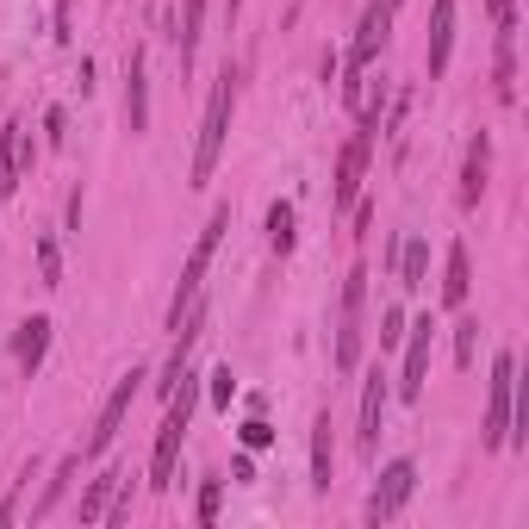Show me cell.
Returning a JSON list of instances; mask_svg holds the SVG:
<instances>
[{
    "label": "cell",
    "mask_w": 529,
    "mask_h": 529,
    "mask_svg": "<svg viewBox=\"0 0 529 529\" xmlns=\"http://www.w3.org/2000/svg\"><path fill=\"white\" fill-rule=\"evenodd\" d=\"M162 430H156V455H150V493H169L175 486V461H181V442H187V423H193V405H200V374L181 368L175 392L162 399Z\"/></svg>",
    "instance_id": "cell-1"
},
{
    "label": "cell",
    "mask_w": 529,
    "mask_h": 529,
    "mask_svg": "<svg viewBox=\"0 0 529 529\" xmlns=\"http://www.w3.org/2000/svg\"><path fill=\"white\" fill-rule=\"evenodd\" d=\"M200 19H206V0H181V69L200 50Z\"/></svg>",
    "instance_id": "cell-24"
},
{
    "label": "cell",
    "mask_w": 529,
    "mask_h": 529,
    "mask_svg": "<svg viewBox=\"0 0 529 529\" xmlns=\"http://www.w3.org/2000/svg\"><path fill=\"white\" fill-rule=\"evenodd\" d=\"M493 94L504 106L517 100V19L498 26V63H493Z\"/></svg>",
    "instance_id": "cell-16"
},
{
    "label": "cell",
    "mask_w": 529,
    "mask_h": 529,
    "mask_svg": "<svg viewBox=\"0 0 529 529\" xmlns=\"http://www.w3.org/2000/svg\"><path fill=\"white\" fill-rule=\"evenodd\" d=\"M430 337H436V324H430V317H411V324H405V368H399V399H423V380H430Z\"/></svg>",
    "instance_id": "cell-9"
},
{
    "label": "cell",
    "mask_w": 529,
    "mask_h": 529,
    "mask_svg": "<svg viewBox=\"0 0 529 529\" xmlns=\"http://www.w3.org/2000/svg\"><path fill=\"white\" fill-rule=\"evenodd\" d=\"M231 480H244V486L255 480V449H244V455L231 461Z\"/></svg>",
    "instance_id": "cell-32"
},
{
    "label": "cell",
    "mask_w": 529,
    "mask_h": 529,
    "mask_svg": "<svg viewBox=\"0 0 529 529\" xmlns=\"http://www.w3.org/2000/svg\"><path fill=\"white\" fill-rule=\"evenodd\" d=\"M399 286H405V293L430 286V244H423V237H405V249H399Z\"/></svg>",
    "instance_id": "cell-20"
},
{
    "label": "cell",
    "mask_w": 529,
    "mask_h": 529,
    "mask_svg": "<svg viewBox=\"0 0 529 529\" xmlns=\"http://www.w3.org/2000/svg\"><path fill=\"white\" fill-rule=\"evenodd\" d=\"M37 275H44V286H63V249H57V237H37Z\"/></svg>",
    "instance_id": "cell-25"
},
{
    "label": "cell",
    "mask_w": 529,
    "mask_h": 529,
    "mask_svg": "<svg viewBox=\"0 0 529 529\" xmlns=\"http://www.w3.org/2000/svg\"><path fill=\"white\" fill-rule=\"evenodd\" d=\"M387 37H392V6L387 0H368L361 26H355V44H349V69H374V57L387 50Z\"/></svg>",
    "instance_id": "cell-10"
},
{
    "label": "cell",
    "mask_w": 529,
    "mask_h": 529,
    "mask_svg": "<svg viewBox=\"0 0 529 529\" xmlns=\"http://www.w3.org/2000/svg\"><path fill=\"white\" fill-rule=\"evenodd\" d=\"M486 175H493V138L480 131V138L467 143V162H461V206L467 212L486 200Z\"/></svg>",
    "instance_id": "cell-14"
},
{
    "label": "cell",
    "mask_w": 529,
    "mask_h": 529,
    "mask_svg": "<svg viewBox=\"0 0 529 529\" xmlns=\"http://www.w3.org/2000/svg\"><path fill=\"white\" fill-rule=\"evenodd\" d=\"M449 50H455V0H436V6H430V44H423V69H430V81L449 75Z\"/></svg>",
    "instance_id": "cell-13"
},
{
    "label": "cell",
    "mask_w": 529,
    "mask_h": 529,
    "mask_svg": "<svg viewBox=\"0 0 529 529\" xmlns=\"http://www.w3.org/2000/svg\"><path fill=\"white\" fill-rule=\"evenodd\" d=\"M26 187V119H6L0 125V193H19Z\"/></svg>",
    "instance_id": "cell-15"
},
{
    "label": "cell",
    "mask_w": 529,
    "mask_h": 529,
    "mask_svg": "<svg viewBox=\"0 0 529 529\" xmlns=\"http://www.w3.org/2000/svg\"><path fill=\"white\" fill-rule=\"evenodd\" d=\"M75 467H81V455H63V467H57V473L44 480V498L32 504V524H44V517H50V511H57L63 498H69V480H75Z\"/></svg>",
    "instance_id": "cell-21"
},
{
    "label": "cell",
    "mask_w": 529,
    "mask_h": 529,
    "mask_svg": "<svg viewBox=\"0 0 529 529\" xmlns=\"http://www.w3.org/2000/svg\"><path fill=\"white\" fill-rule=\"evenodd\" d=\"M473 355H480V317H461L455 324V361L473 368Z\"/></svg>",
    "instance_id": "cell-26"
},
{
    "label": "cell",
    "mask_w": 529,
    "mask_h": 529,
    "mask_svg": "<svg viewBox=\"0 0 529 529\" xmlns=\"http://www.w3.org/2000/svg\"><path fill=\"white\" fill-rule=\"evenodd\" d=\"M231 231V206H218L206 218V231H200V244L187 249V268H181V281H175V306H169V330L181 324V312L200 299V286H206V268H212V255H218V237Z\"/></svg>",
    "instance_id": "cell-3"
},
{
    "label": "cell",
    "mask_w": 529,
    "mask_h": 529,
    "mask_svg": "<svg viewBox=\"0 0 529 529\" xmlns=\"http://www.w3.org/2000/svg\"><path fill=\"white\" fill-rule=\"evenodd\" d=\"M411 493H418V467L399 455L380 467V480H374V493H368V524H392L405 504H411Z\"/></svg>",
    "instance_id": "cell-7"
},
{
    "label": "cell",
    "mask_w": 529,
    "mask_h": 529,
    "mask_svg": "<svg viewBox=\"0 0 529 529\" xmlns=\"http://www.w3.org/2000/svg\"><path fill=\"white\" fill-rule=\"evenodd\" d=\"M237 436H244V449H268V442H275V423H268V418H249Z\"/></svg>",
    "instance_id": "cell-30"
},
{
    "label": "cell",
    "mask_w": 529,
    "mask_h": 529,
    "mask_svg": "<svg viewBox=\"0 0 529 529\" xmlns=\"http://www.w3.org/2000/svg\"><path fill=\"white\" fill-rule=\"evenodd\" d=\"M206 392H212V405H231V399H237V374H231V361L206 374Z\"/></svg>",
    "instance_id": "cell-27"
},
{
    "label": "cell",
    "mask_w": 529,
    "mask_h": 529,
    "mask_svg": "<svg viewBox=\"0 0 529 529\" xmlns=\"http://www.w3.org/2000/svg\"><path fill=\"white\" fill-rule=\"evenodd\" d=\"M44 349H50V317H26L19 324V368H26V380L44 368Z\"/></svg>",
    "instance_id": "cell-19"
},
{
    "label": "cell",
    "mask_w": 529,
    "mask_h": 529,
    "mask_svg": "<svg viewBox=\"0 0 529 529\" xmlns=\"http://www.w3.org/2000/svg\"><path fill=\"white\" fill-rule=\"evenodd\" d=\"M330 473H337V442H330V411H317L312 423V486L330 493Z\"/></svg>",
    "instance_id": "cell-18"
},
{
    "label": "cell",
    "mask_w": 529,
    "mask_h": 529,
    "mask_svg": "<svg viewBox=\"0 0 529 529\" xmlns=\"http://www.w3.org/2000/svg\"><path fill=\"white\" fill-rule=\"evenodd\" d=\"M511 405H517V355H493V392H486V449L511 442Z\"/></svg>",
    "instance_id": "cell-6"
},
{
    "label": "cell",
    "mask_w": 529,
    "mask_h": 529,
    "mask_svg": "<svg viewBox=\"0 0 529 529\" xmlns=\"http://www.w3.org/2000/svg\"><path fill=\"white\" fill-rule=\"evenodd\" d=\"M293 244H299L293 200H275V206H268V249H275V255H293Z\"/></svg>",
    "instance_id": "cell-22"
},
{
    "label": "cell",
    "mask_w": 529,
    "mask_h": 529,
    "mask_svg": "<svg viewBox=\"0 0 529 529\" xmlns=\"http://www.w3.org/2000/svg\"><path fill=\"white\" fill-rule=\"evenodd\" d=\"M486 6H493V19H498V26H504V19H517V6H511V0H486Z\"/></svg>",
    "instance_id": "cell-33"
},
{
    "label": "cell",
    "mask_w": 529,
    "mask_h": 529,
    "mask_svg": "<svg viewBox=\"0 0 529 529\" xmlns=\"http://www.w3.org/2000/svg\"><path fill=\"white\" fill-rule=\"evenodd\" d=\"M125 125H131V138L150 131V57H143V44L125 57Z\"/></svg>",
    "instance_id": "cell-12"
},
{
    "label": "cell",
    "mask_w": 529,
    "mask_h": 529,
    "mask_svg": "<svg viewBox=\"0 0 529 529\" xmlns=\"http://www.w3.org/2000/svg\"><path fill=\"white\" fill-rule=\"evenodd\" d=\"M387 399H392V387H387V374L374 368V374L361 380V430H355L361 455H374V449H380V423H387Z\"/></svg>",
    "instance_id": "cell-11"
},
{
    "label": "cell",
    "mask_w": 529,
    "mask_h": 529,
    "mask_svg": "<svg viewBox=\"0 0 529 529\" xmlns=\"http://www.w3.org/2000/svg\"><path fill=\"white\" fill-rule=\"evenodd\" d=\"M44 143H50V150H63V143H69V112H63V106H50V112H44Z\"/></svg>",
    "instance_id": "cell-28"
},
{
    "label": "cell",
    "mask_w": 529,
    "mask_h": 529,
    "mask_svg": "<svg viewBox=\"0 0 529 529\" xmlns=\"http://www.w3.org/2000/svg\"><path fill=\"white\" fill-rule=\"evenodd\" d=\"M473 293V268H467V244H449V268H442V306L461 312Z\"/></svg>",
    "instance_id": "cell-17"
},
{
    "label": "cell",
    "mask_w": 529,
    "mask_h": 529,
    "mask_svg": "<svg viewBox=\"0 0 529 529\" xmlns=\"http://www.w3.org/2000/svg\"><path fill=\"white\" fill-rule=\"evenodd\" d=\"M218 498H224V480H200V524H218Z\"/></svg>",
    "instance_id": "cell-29"
},
{
    "label": "cell",
    "mask_w": 529,
    "mask_h": 529,
    "mask_svg": "<svg viewBox=\"0 0 529 529\" xmlns=\"http://www.w3.org/2000/svg\"><path fill=\"white\" fill-rule=\"evenodd\" d=\"M138 380H143V368H131V374H119V380H112V392H106V405H100V418H94L88 442H81V461H94V455H106V449H112V436L125 430L131 405H138Z\"/></svg>",
    "instance_id": "cell-4"
},
{
    "label": "cell",
    "mask_w": 529,
    "mask_h": 529,
    "mask_svg": "<svg viewBox=\"0 0 529 529\" xmlns=\"http://www.w3.org/2000/svg\"><path fill=\"white\" fill-rule=\"evenodd\" d=\"M361 312H368V268H349L343 281V312H337V368H361Z\"/></svg>",
    "instance_id": "cell-5"
},
{
    "label": "cell",
    "mask_w": 529,
    "mask_h": 529,
    "mask_svg": "<svg viewBox=\"0 0 529 529\" xmlns=\"http://www.w3.org/2000/svg\"><path fill=\"white\" fill-rule=\"evenodd\" d=\"M368 150H374V131H355V138L337 150V181H330V206H337V212L355 206L361 175H368Z\"/></svg>",
    "instance_id": "cell-8"
},
{
    "label": "cell",
    "mask_w": 529,
    "mask_h": 529,
    "mask_svg": "<svg viewBox=\"0 0 529 529\" xmlns=\"http://www.w3.org/2000/svg\"><path fill=\"white\" fill-rule=\"evenodd\" d=\"M231 106H237V69L224 63L218 81H212V100H206V119H200V143H193V169H187V187H206L218 156H224V138H231Z\"/></svg>",
    "instance_id": "cell-2"
},
{
    "label": "cell",
    "mask_w": 529,
    "mask_h": 529,
    "mask_svg": "<svg viewBox=\"0 0 529 529\" xmlns=\"http://www.w3.org/2000/svg\"><path fill=\"white\" fill-rule=\"evenodd\" d=\"M399 337H405V312H399V306H387V312H380V349H392Z\"/></svg>",
    "instance_id": "cell-31"
},
{
    "label": "cell",
    "mask_w": 529,
    "mask_h": 529,
    "mask_svg": "<svg viewBox=\"0 0 529 529\" xmlns=\"http://www.w3.org/2000/svg\"><path fill=\"white\" fill-rule=\"evenodd\" d=\"M119 480H125V473H112V467H106L100 480H88V493H81V524H100V517H106V504H112V493H119Z\"/></svg>",
    "instance_id": "cell-23"
},
{
    "label": "cell",
    "mask_w": 529,
    "mask_h": 529,
    "mask_svg": "<svg viewBox=\"0 0 529 529\" xmlns=\"http://www.w3.org/2000/svg\"><path fill=\"white\" fill-rule=\"evenodd\" d=\"M387 6H392V13H399V6H405V0H387Z\"/></svg>",
    "instance_id": "cell-34"
}]
</instances>
